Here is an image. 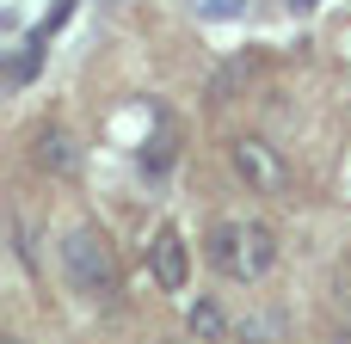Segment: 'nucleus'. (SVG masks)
I'll list each match as a JSON object with an SVG mask.
<instances>
[{"label":"nucleus","instance_id":"obj_4","mask_svg":"<svg viewBox=\"0 0 351 344\" xmlns=\"http://www.w3.org/2000/svg\"><path fill=\"white\" fill-rule=\"evenodd\" d=\"M148 271H154V283H160L167 295H185V283H191V246H185V228H179V222H160V228H154V240H148Z\"/></svg>","mask_w":351,"mask_h":344},{"label":"nucleus","instance_id":"obj_7","mask_svg":"<svg viewBox=\"0 0 351 344\" xmlns=\"http://www.w3.org/2000/svg\"><path fill=\"white\" fill-rule=\"evenodd\" d=\"M346 344H351V320H346Z\"/></svg>","mask_w":351,"mask_h":344},{"label":"nucleus","instance_id":"obj_2","mask_svg":"<svg viewBox=\"0 0 351 344\" xmlns=\"http://www.w3.org/2000/svg\"><path fill=\"white\" fill-rule=\"evenodd\" d=\"M62 277H68V289H74L80 302H117V289H123L117 252H111V240H105L93 222H74V228L62 234Z\"/></svg>","mask_w":351,"mask_h":344},{"label":"nucleus","instance_id":"obj_1","mask_svg":"<svg viewBox=\"0 0 351 344\" xmlns=\"http://www.w3.org/2000/svg\"><path fill=\"white\" fill-rule=\"evenodd\" d=\"M204 259H210V271L228 277V283H259V277H271V265H278V234H271L259 215H222V222H210V234H204Z\"/></svg>","mask_w":351,"mask_h":344},{"label":"nucleus","instance_id":"obj_6","mask_svg":"<svg viewBox=\"0 0 351 344\" xmlns=\"http://www.w3.org/2000/svg\"><path fill=\"white\" fill-rule=\"evenodd\" d=\"M37 166H49V172H74V148H68L62 129H43V135H37Z\"/></svg>","mask_w":351,"mask_h":344},{"label":"nucleus","instance_id":"obj_8","mask_svg":"<svg viewBox=\"0 0 351 344\" xmlns=\"http://www.w3.org/2000/svg\"><path fill=\"white\" fill-rule=\"evenodd\" d=\"M0 344H19V339H0Z\"/></svg>","mask_w":351,"mask_h":344},{"label":"nucleus","instance_id":"obj_3","mask_svg":"<svg viewBox=\"0 0 351 344\" xmlns=\"http://www.w3.org/2000/svg\"><path fill=\"white\" fill-rule=\"evenodd\" d=\"M228 166H234V178H241L253 197H284V191H290V160H284V148H271L265 135H234V142H228Z\"/></svg>","mask_w":351,"mask_h":344},{"label":"nucleus","instance_id":"obj_5","mask_svg":"<svg viewBox=\"0 0 351 344\" xmlns=\"http://www.w3.org/2000/svg\"><path fill=\"white\" fill-rule=\"evenodd\" d=\"M185 326H191V339H197V344H222V339H228V314H222L216 295L185 302Z\"/></svg>","mask_w":351,"mask_h":344}]
</instances>
